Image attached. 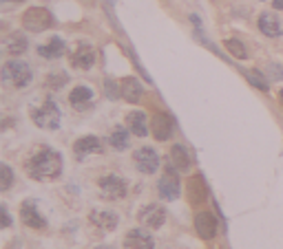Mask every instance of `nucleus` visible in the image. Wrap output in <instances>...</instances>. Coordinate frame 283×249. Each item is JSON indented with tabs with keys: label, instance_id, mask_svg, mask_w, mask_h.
Masks as SVG:
<instances>
[{
	"label": "nucleus",
	"instance_id": "nucleus-13",
	"mask_svg": "<svg viewBox=\"0 0 283 249\" xmlns=\"http://www.w3.org/2000/svg\"><path fill=\"white\" fill-rule=\"evenodd\" d=\"M150 132L157 141H168L173 137V119L168 113H157L150 119Z\"/></svg>",
	"mask_w": 283,
	"mask_h": 249
},
{
	"label": "nucleus",
	"instance_id": "nucleus-6",
	"mask_svg": "<svg viewBox=\"0 0 283 249\" xmlns=\"http://www.w3.org/2000/svg\"><path fill=\"white\" fill-rule=\"evenodd\" d=\"M133 163L140 172L153 174V172H157V168H159V157L150 145H142V148H137L133 153Z\"/></svg>",
	"mask_w": 283,
	"mask_h": 249
},
{
	"label": "nucleus",
	"instance_id": "nucleus-11",
	"mask_svg": "<svg viewBox=\"0 0 283 249\" xmlns=\"http://www.w3.org/2000/svg\"><path fill=\"white\" fill-rule=\"evenodd\" d=\"M95 58H98L95 48L91 44H87V42H82V44H77L75 51L71 53V64L80 71H89L95 64Z\"/></svg>",
	"mask_w": 283,
	"mask_h": 249
},
{
	"label": "nucleus",
	"instance_id": "nucleus-12",
	"mask_svg": "<svg viewBox=\"0 0 283 249\" xmlns=\"http://www.w3.org/2000/svg\"><path fill=\"white\" fill-rule=\"evenodd\" d=\"M124 247L126 249H153L155 240H153V236H150L146 229H144V225H142V227L131 229V232L124 236Z\"/></svg>",
	"mask_w": 283,
	"mask_h": 249
},
{
	"label": "nucleus",
	"instance_id": "nucleus-30",
	"mask_svg": "<svg viewBox=\"0 0 283 249\" xmlns=\"http://www.w3.org/2000/svg\"><path fill=\"white\" fill-rule=\"evenodd\" d=\"M0 214H3V227H9L11 225V216H9L7 205H0Z\"/></svg>",
	"mask_w": 283,
	"mask_h": 249
},
{
	"label": "nucleus",
	"instance_id": "nucleus-34",
	"mask_svg": "<svg viewBox=\"0 0 283 249\" xmlns=\"http://www.w3.org/2000/svg\"><path fill=\"white\" fill-rule=\"evenodd\" d=\"M279 102H281V106H283V88L279 90Z\"/></svg>",
	"mask_w": 283,
	"mask_h": 249
},
{
	"label": "nucleus",
	"instance_id": "nucleus-24",
	"mask_svg": "<svg viewBox=\"0 0 283 249\" xmlns=\"http://www.w3.org/2000/svg\"><path fill=\"white\" fill-rule=\"evenodd\" d=\"M108 143L115 150H126L129 148V130H126L124 126H117V128L111 132V137H108Z\"/></svg>",
	"mask_w": 283,
	"mask_h": 249
},
{
	"label": "nucleus",
	"instance_id": "nucleus-22",
	"mask_svg": "<svg viewBox=\"0 0 283 249\" xmlns=\"http://www.w3.org/2000/svg\"><path fill=\"white\" fill-rule=\"evenodd\" d=\"M64 42H62V38H58V35H53V38L47 42V44H42V46H38V53L42 58H47V60H56V58H60L64 53Z\"/></svg>",
	"mask_w": 283,
	"mask_h": 249
},
{
	"label": "nucleus",
	"instance_id": "nucleus-4",
	"mask_svg": "<svg viewBox=\"0 0 283 249\" xmlns=\"http://www.w3.org/2000/svg\"><path fill=\"white\" fill-rule=\"evenodd\" d=\"M31 119L38 128H45V130H58L60 128V108L53 104V102H45L40 108L31 111Z\"/></svg>",
	"mask_w": 283,
	"mask_h": 249
},
{
	"label": "nucleus",
	"instance_id": "nucleus-26",
	"mask_svg": "<svg viewBox=\"0 0 283 249\" xmlns=\"http://www.w3.org/2000/svg\"><path fill=\"white\" fill-rule=\"evenodd\" d=\"M246 77H248V82H250L255 88H259V90H266V93H268L270 84H268V80H266V77H263L259 71H246Z\"/></svg>",
	"mask_w": 283,
	"mask_h": 249
},
{
	"label": "nucleus",
	"instance_id": "nucleus-9",
	"mask_svg": "<svg viewBox=\"0 0 283 249\" xmlns=\"http://www.w3.org/2000/svg\"><path fill=\"white\" fill-rule=\"evenodd\" d=\"M195 232L199 234L204 240L215 238L217 232H219V223H217L213 212H199V214L195 216Z\"/></svg>",
	"mask_w": 283,
	"mask_h": 249
},
{
	"label": "nucleus",
	"instance_id": "nucleus-2",
	"mask_svg": "<svg viewBox=\"0 0 283 249\" xmlns=\"http://www.w3.org/2000/svg\"><path fill=\"white\" fill-rule=\"evenodd\" d=\"M3 80L11 82L16 88H25L27 84L31 82V69H29V64L22 62V60L11 58L3 66Z\"/></svg>",
	"mask_w": 283,
	"mask_h": 249
},
{
	"label": "nucleus",
	"instance_id": "nucleus-28",
	"mask_svg": "<svg viewBox=\"0 0 283 249\" xmlns=\"http://www.w3.org/2000/svg\"><path fill=\"white\" fill-rule=\"evenodd\" d=\"M67 73H53V75L47 77V88H53V90H58V88H62L64 84H67Z\"/></svg>",
	"mask_w": 283,
	"mask_h": 249
},
{
	"label": "nucleus",
	"instance_id": "nucleus-8",
	"mask_svg": "<svg viewBox=\"0 0 283 249\" xmlns=\"http://www.w3.org/2000/svg\"><path fill=\"white\" fill-rule=\"evenodd\" d=\"M140 225H144L146 229H159L161 225L166 223V210L161 208V205H146V208H142L140 212Z\"/></svg>",
	"mask_w": 283,
	"mask_h": 249
},
{
	"label": "nucleus",
	"instance_id": "nucleus-14",
	"mask_svg": "<svg viewBox=\"0 0 283 249\" xmlns=\"http://www.w3.org/2000/svg\"><path fill=\"white\" fill-rule=\"evenodd\" d=\"M188 201L190 205H201L204 201L208 198V187L204 183V177L201 174H195V177L188 179Z\"/></svg>",
	"mask_w": 283,
	"mask_h": 249
},
{
	"label": "nucleus",
	"instance_id": "nucleus-5",
	"mask_svg": "<svg viewBox=\"0 0 283 249\" xmlns=\"http://www.w3.org/2000/svg\"><path fill=\"white\" fill-rule=\"evenodd\" d=\"M100 185V194L108 201H119V198L126 196L129 192V183L122 179V177H115V174H106L98 181Z\"/></svg>",
	"mask_w": 283,
	"mask_h": 249
},
{
	"label": "nucleus",
	"instance_id": "nucleus-3",
	"mask_svg": "<svg viewBox=\"0 0 283 249\" xmlns=\"http://www.w3.org/2000/svg\"><path fill=\"white\" fill-rule=\"evenodd\" d=\"M22 27L27 31H33V33H42L47 29L53 27V16L49 9L45 7H31L22 14Z\"/></svg>",
	"mask_w": 283,
	"mask_h": 249
},
{
	"label": "nucleus",
	"instance_id": "nucleus-16",
	"mask_svg": "<svg viewBox=\"0 0 283 249\" xmlns=\"http://www.w3.org/2000/svg\"><path fill=\"white\" fill-rule=\"evenodd\" d=\"M91 223L98 229H102V232H113L117 227L119 218L111 210H95V212H91Z\"/></svg>",
	"mask_w": 283,
	"mask_h": 249
},
{
	"label": "nucleus",
	"instance_id": "nucleus-19",
	"mask_svg": "<svg viewBox=\"0 0 283 249\" xmlns=\"http://www.w3.org/2000/svg\"><path fill=\"white\" fill-rule=\"evenodd\" d=\"M171 161H173V166L177 168V172H188L192 166V157L188 155V150H186L182 143H175L171 148Z\"/></svg>",
	"mask_w": 283,
	"mask_h": 249
},
{
	"label": "nucleus",
	"instance_id": "nucleus-1",
	"mask_svg": "<svg viewBox=\"0 0 283 249\" xmlns=\"http://www.w3.org/2000/svg\"><path fill=\"white\" fill-rule=\"evenodd\" d=\"M29 174L40 181H51L62 174V157L51 148H38L27 161Z\"/></svg>",
	"mask_w": 283,
	"mask_h": 249
},
{
	"label": "nucleus",
	"instance_id": "nucleus-7",
	"mask_svg": "<svg viewBox=\"0 0 283 249\" xmlns=\"http://www.w3.org/2000/svg\"><path fill=\"white\" fill-rule=\"evenodd\" d=\"M157 192L164 201H175L179 196V177L173 168H168L164 174H161L159 183H157Z\"/></svg>",
	"mask_w": 283,
	"mask_h": 249
},
{
	"label": "nucleus",
	"instance_id": "nucleus-17",
	"mask_svg": "<svg viewBox=\"0 0 283 249\" xmlns=\"http://www.w3.org/2000/svg\"><path fill=\"white\" fill-rule=\"evenodd\" d=\"M91 99H93V90H91V86H84V84L71 88V93H69V104L77 108V111H84V108L91 106Z\"/></svg>",
	"mask_w": 283,
	"mask_h": 249
},
{
	"label": "nucleus",
	"instance_id": "nucleus-15",
	"mask_svg": "<svg viewBox=\"0 0 283 249\" xmlns=\"http://www.w3.org/2000/svg\"><path fill=\"white\" fill-rule=\"evenodd\" d=\"M119 88H122V97L129 104H137V102L142 99V95H144V86H142V82L137 80V77H124L122 82H119Z\"/></svg>",
	"mask_w": 283,
	"mask_h": 249
},
{
	"label": "nucleus",
	"instance_id": "nucleus-20",
	"mask_svg": "<svg viewBox=\"0 0 283 249\" xmlns=\"http://www.w3.org/2000/svg\"><path fill=\"white\" fill-rule=\"evenodd\" d=\"M126 126H129V130L135 137H146V132H148V121L142 111H133L126 115Z\"/></svg>",
	"mask_w": 283,
	"mask_h": 249
},
{
	"label": "nucleus",
	"instance_id": "nucleus-31",
	"mask_svg": "<svg viewBox=\"0 0 283 249\" xmlns=\"http://www.w3.org/2000/svg\"><path fill=\"white\" fill-rule=\"evenodd\" d=\"M268 69L272 71V77H274V80H281V77H283V71H281V69H279V66H276V64H270Z\"/></svg>",
	"mask_w": 283,
	"mask_h": 249
},
{
	"label": "nucleus",
	"instance_id": "nucleus-33",
	"mask_svg": "<svg viewBox=\"0 0 283 249\" xmlns=\"http://www.w3.org/2000/svg\"><path fill=\"white\" fill-rule=\"evenodd\" d=\"M95 249H115V247H111V245H102V247H95Z\"/></svg>",
	"mask_w": 283,
	"mask_h": 249
},
{
	"label": "nucleus",
	"instance_id": "nucleus-10",
	"mask_svg": "<svg viewBox=\"0 0 283 249\" xmlns=\"http://www.w3.org/2000/svg\"><path fill=\"white\" fill-rule=\"evenodd\" d=\"M20 221L25 223L27 227H31V229H45L47 227V218L40 214L38 205H35V201H31V198L22 203V208H20Z\"/></svg>",
	"mask_w": 283,
	"mask_h": 249
},
{
	"label": "nucleus",
	"instance_id": "nucleus-23",
	"mask_svg": "<svg viewBox=\"0 0 283 249\" xmlns=\"http://www.w3.org/2000/svg\"><path fill=\"white\" fill-rule=\"evenodd\" d=\"M5 48L11 56H20V53L27 51V38L22 33H11L7 40H5Z\"/></svg>",
	"mask_w": 283,
	"mask_h": 249
},
{
	"label": "nucleus",
	"instance_id": "nucleus-18",
	"mask_svg": "<svg viewBox=\"0 0 283 249\" xmlns=\"http://www.w3.org/2000/svg\"><path fill=\"white\" fill-rule=\"evenodd\" d=\"M73 153L84 159L87 155H95V153H102V141L95 135H87V137H80L73 145Z\"/></svg>",
	"mask_w": 283,
	"mask_h": 249
},
{
	"label": "nucleus",
	"instance_id": "nucleus-25",
	"mask_svg": "<svg viewBox=\"0 0 283 249\" xmlns=\"http://www.w3.org/2000/svg\"><path fill=\"white\" fill-rule=\"evenodd\" d=\"M224 46L228 48V53L230 56H234L237 60H244V58H248V51H246V44L241 40H237V38H230V40H226L224 42Z\"/></svg>",
	"mask_w": 283,
	"mask_h": 249
},
{
	"label": "nucleus",
	"instance_id": "nucleus-27",
	"mask_svg": "<svg viewBox=\"0 0 283 249\" xmlns=\"http://www.w3.org/2000/svg\"><path fill=\"white\" fill-rule=\"evenodd\" d=\"M11 183H14V172H11V168L7 163H3V166H0V190L7 192Z\"/></svg>",
	"mask_w": 283,
	"mask_h": 249
},
{
	"label": "nucleus",
	"instance_id": "nucleus-21",
	"mask_svg": "<svg viewBox=\"0 0 283 249\" xmlns=\"http://www.w3.org/2000/svg\"><path fill=\"white\" fill-rule=\"evenodd\" d=\"M259 31L268 38H276L281 35V24H279V18L274 14H261L259 16Z\"/></svg>",
	"mask_w": 283,
	"mask_h": 249
},
{
	"label": "nucleus",
	"instance_id": "nucleus-32",
	"mask_svg": "<svg viewBox=\"0 0 283 249\" xmlns=\"http://www.w3.org/2000/svg\"><path fill=\"white\" fill-rule=\"evenodd\" d=\"M274 9H283V0H274Z\"/></svg>",
	"mask_w": 283,
	"mask_h": 249
},
{
	"label": "nucleus",
	"instance_id": "nucleus-29",
	"mask_svg": "<svg viewBox=\"0 0 283 249\" xmlns=\"http://www.w3.org/2000/svg\"><path fill=\"white\" fill-rule=\"evenodd\" d=\"M104 93L111 97V99H117V97H122V88H119V84L115 80L106 77V80H104Z\"/></svg>",
	"mask_w": 283,
	"mask_h": 249
}]
</instances>
